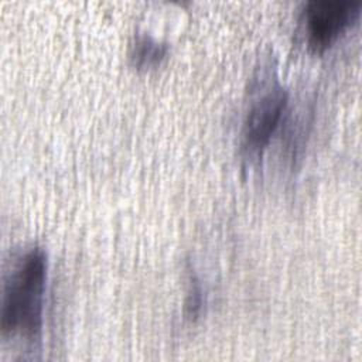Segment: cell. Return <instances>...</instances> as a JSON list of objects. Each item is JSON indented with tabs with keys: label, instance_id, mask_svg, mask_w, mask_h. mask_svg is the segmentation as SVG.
I'll list each match as a JSON object with an SVG mask.
<instances>
[{
	"label": "cell",
	"instance_id": "cell-2",
	"mask_svg": "<svg viewBox=\"0 0 362 362\" xmlns=\"http://www.w3.org/2000/svg\"><path fill=\"white\" fill-rule=\"evenodd\" d=\"M359 0H311L300 17L307 48L322 54L359 18Z\"/></svg>",
	"mask_w": 362,
	"mask_h": 362
},
{
	"label": "cell",
	"instance_id": "cell-1",
	"mask_svg": "<svg viewBox=\"0 0 362 362\" xmlns=\"http://www.w3.org/2000/svg\"><path fill=\"white\" fill-rule=\"evenodd\" d=\"M47 255L34 246L14 264L3 290L0 327L7 335L28 341L41 337L47 283Z\"/></svg>",
	"mask_w": 362,
	"mask_h": 362
},
{
	"label": "cell",
	"instance_id": "cell-5",
	"mask_svg": "<svg viewBox=\"0 0 362 362\" xmlns=\"http://www.w3.org/2000/svg\"><path fill=\"white\" fill-rule=\"evenodd\" d=\"M204 305V291L201 284L195 276L191 274L189 284H188V294L185 300V314L189 320L198 318Z\"/></svg>",
	"mask_w": 362,
	"mask_h": 362
},
{
	"label": "cell",
	"instance_id": "cell-3",
	"mask_svg": "<svg viewBox=\"0 0 362 362\" xmlns=\"http://www.w3.org/2000/svg\"><path fill=\"white\" fill-rule=\"evenodd\" d=\"M288 93L277 82L263 90L249 106L243 122V143L252 154H260L272 140L287 107Z\"/></svg>",
	"mask_w": 362,
	"mask_h": 362
},
{
	"label": "cell",
	"instance_id": "cell-4",
	"mask_svg": "<svg viewBox=\"0 0 362 362\" xmlns=\"http://www.w3.org/2000/svg\"><path fill=\"white\" fill-rule=\"evenodd\" d=\"M168 52V47L150 37L148 34H139L130 45V62L139 71H148L161 64Z\"/></svg>",
	"mask_w": 362,
	"mask_h": 362
}]
</instances>
